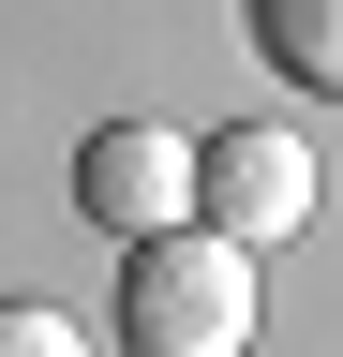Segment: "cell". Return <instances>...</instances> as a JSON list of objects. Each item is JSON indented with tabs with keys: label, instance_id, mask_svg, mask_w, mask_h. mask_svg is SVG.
I'll use <instances>...</instances> for the list:
<instances>
[{
	"label": "cell",
	"instance_id": "6da1fadb",
	"mask_svg": "<svg viewBox=\"0 0 343 357\" xmlns=\"http://www.w3.org/2000/svg\"><path fill=\"white\" fill-rule=\"evenodd\" d=\"M119 342L135 357H239L254 342V253H224L209 223L149 238L135 268H119Z\"/></svg>",
	"mask_w": 343,
	"mask_h": 357
},
{
	"label": "cell",
	"instance_id": "7a4b0ae2",
	"mask_svg": "<svg viewBox=\"0 0 343 357\" xmlns=\"http://www.w3.org/2000/svg\"><path fill=\"white\" fill-rule=\"evenodd\" d=\"M314 149H298L284 119H239V134H194V223L224 253H284L298 223H314Z\"/></svg>",
	"mask_w": 343,
	"mask_h": 357
},
{
	"label": "cell",
	"instance_id": "3957f363",
	"mask_svg": "<svg viewBox=\"0 0 343 357\" xmlns=\"http://www.w3.org/2000/svg\"><path fill=\"white\" fill-rule=\"evenodd\" d=\"M75 208L105 223V238H180L194 223V134H164V119H105L90 149H75Z\"/></svg>",
	"mask_w": 343,
	"mask_h": 357
},
{
	"label": "cell",
	"instance_id": "277c9868",
	"mask_svg": "<svg viewBox=\"0 0 343 357\" xmlns=\"http://www.w3.org/2000/svg\"><path fill=\"white\" fill-rule=\"evenodd\" d=\"M254 45H269V75L343 105V0H254Z\"/></svg>",
	"mask_w": 343,
	"mask_h": 357
},
{
	"label": "cell",
	"instance_id": "5b68a950",
	"mask_svg": "<svg viewBox=\"0 0 343 357\" xmlns=\"http://www.w3.org/2000/svg\"><path fill=\"white\" fill-rule=\"evenodd\" d=\"M0 357H90V342H75V312H45V298H0Z\"/></svg>",
	"mask_w": 343,
	"mask_h": 357
}]
</instances>
